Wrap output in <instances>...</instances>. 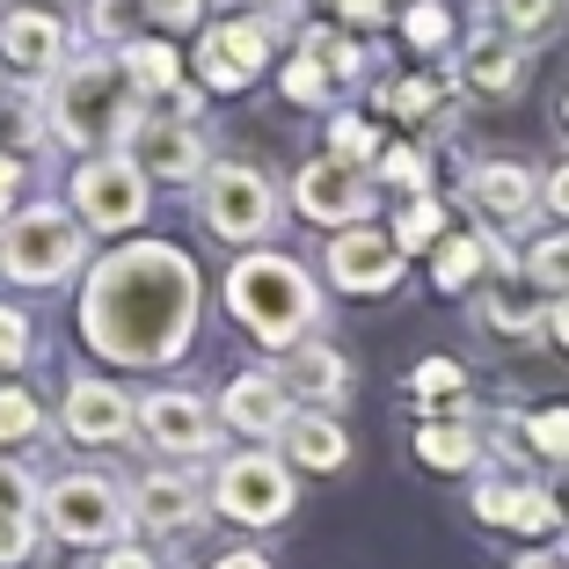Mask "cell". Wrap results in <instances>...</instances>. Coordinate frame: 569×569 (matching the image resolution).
I'll list each match as a JSON object with an SVG mask.
<instances>
[{
	"instance_id": "obj_20",
	"label": "cell",
	"mask_w": 569,
	"mask_h": 569,
	"mask_svg": "<svg viewBox=\"0 0 569 569\" xmlns=\"http://www.w3.org/2000/svg\"><path fill=\"white\" fill-rule=\"evenodd\" d=\"M284 387H292L300 402H343L351 366H343L329 343H300V351H284Z\"/></svg>"
},
{
	"instance_id": "obj_39",
	"label": "cell",
	"mask_w": 569,
	"mask_h": 569,
	"mask_svg": "<svg viewBox=\"0 0 569 569\" xmlns=\"http://www.w3.org/2000/svg\"><path fill=\"white\" fill-rule=\"evenodd\" d=\"M380 176L395 190H409V198H423V153H409V147H387L380 153Z\"/></svg>"
},
{
	"instance_id": "obj_33",
	"label": "cell",
	"mask_w": 569,
	"mask_h": 569,
	"mask_svg": "<svg viewBox=\"0 0 569 569\" xmlns=\"http://www.w3.org/2000/svg\"><path fill=\"white\" fill-rule=\"evenodd\" d=\"M37 555V519L30 511H0V569H22Z\"/></svg>"
},
{
	"instance_id": "obj_26",
	"label": "cell",
	"mask_w": 569,
	"mask_h": 569,
	"mask_svg": "<svg viewBox=\"0 0 569 569\" xmlns=\"http://www.w3.org/2000/svg\"><path fill=\"white\" fill-rule=\"evenodd\" d=\"M519 270H526V284L548 292V300H562V292H569V227H555L548 241H533Z\"/></svg>"
},
{
	"instance_id": "obj_2",
	"label": "cell",
	"mask_w": 569,
	"mask_h": 569,
	"mask_svg": "<svg viewBox=\"0 0 569 569\" xmlns=\"http://www.w3.org/2000/svg\"><path fill=\"white\" fill-rule=\"evenodd\" d=\"M227 307H234V321L249 336H263L270 351H300V336L321 315L307 270L284 263V256H249V263L227 270Z\"/></svg>"
},
{
	"instance_id": "obj_46",
	"label": "cell",
	"mask_w": 569,
	"mask_h": 569,
	"mask_svg": "<svg viewBox=\"0 0 569 569\" xmlns=\"http://www.w3.org/2000/svg\"><path fill=\"white\" fill-rule=\"evenodd\" d=\"M336 16H351V22H366V30H372V22L387 16V0H336Z\"/></svg>"
},
{
	"instance_id": "obj_12",
	"label": "cell",
	"mask_w": 569,
	"mask_h": 569,
	"mask_svg": "<svg viewBox=\"0 0 569 569\" xmlns=\"http://www.w3.org/2000/svg\"><path fill=\"white\" fill-rule=\"evenodd\" d=\"M132 168L139 176H161V183H190L204 168V147H198V132H190V118H139Z\"/></svg>"
},
{
	"instance_id": "obj_30",
	"label": "cell",
	"mask_w": 569,
	"mask_h": 569,
	"mask_svg": "<svg viewBox=\"0 0 569 569\" xmlns=\"http://www.w3.org/2000/svg\"><path fill=\"white\" fill-rule=\"evenodd\" d=\"M569 511H562V497L555 489H533V482H519V511H511V533H555Z\"/></svg>"
},
{
	"instance_id": "obj_50",
	"label": "cell",
	"mask_w": 569,
	"mask_h": 569,
	"mask_svg": "<svg viewBox=\"0 0 569 569\" xmlns=\"http://www.w3.org/2000/svg\"><path fill=\"white\" fill-rule=\"evenodd\" d=\"M212 569H270V562H263V555H219Z\"/></svg>"
},
{
	"instance_id": "obj_11",
	"label": "cell",
	"mask_w": 569,
	"mask_h": 569,
	"mask_svg": "<svg viewBox=\"0 0 569 569\" xmlns=\"http://www.w3.org/2000/svg\"><path fill=\"white\" fill-rule=\"evenodd\" d=\"M468 204L482 219H497V227H526V219L540 212V183H533V168H526V161H475Z\"/></svg>"
},
{
	"instance_id": "obj_1",
	"label": "cell",
	"mask_w": 569,
	"mask_h": 569,
	"mask_svg": "<svg viewBox=\"0 0 569 569\" xmlns=\"http://www.w3.org/2000/svg\"><path fill=\"white\" fill-rule=\"evenodd\" d=\"M81 329L118 366H161L198 329V270L168 241H132L96 270L81 300Z\"/></svg>"
},
{
	"instance_id": "obj_6",
	"label": "cell",
	"mask_w": 569,
	"mask_h": 569,
	"mask_svg": "<svg viewBox=\"0 0 569 569\" xmlns=\"http://www.w3.org/2000/svg\"><path fill=\"white\" fill-rule=\"evenodd\" d=\"M44 519L59 540H73V548H96V540H118L124 533V497L102 475H59V482L44 489Z\"/></svg>"
},
{
	"instance_id": "obj_28",
	"label": "cell",
	"mask_w": 569,
	"mask_h": 569,
	"mask_svg": "<svg viewBox=\"0 0 569 569\" xmlns=\"http://www.w3.org/2000/svg\"><path fill=\"white\" fill-rule=\"evenodd\" d=\"M409 387H417V402H431V409H460V395H468V372L452 366V358H423V366L409 372Z\"/></svg>"
},
{
	"instance_id": "obj_10",
	"label": "cell",
	"mask_w": 569,
	"mask_h": 569,
	"mask_svg": "<svg viewBox=\"0 0 569 569\" xmlns=\"http://www.w3.org/2000/svg\"><path fill=\"white\" fill-rule=\"evenodd\" d=\"M329 278L343 284V292H395V278H402V249H395V234L351 227V234L329 241Z\"/></svg>"
},
{
	"instance_id": "obj_17",
	"label": "cell",
	"mask_w": 569,
	"mask_h": 569,
	"mask_svg": "<svg viewBox=\"0 0 569 569\" xmlns=\"http://www.w3.org/2000/svg\"><path fill=\"white\" fill-rule=\"evenodd\" d=\"M67 44V22L44 16V8H16V16H0V51H8V67L22 73H44Z\"/></svg>"
},
{
	"instance_id": "obj_7",
	"label": "cell",
	"mask_w": 569,
	"mask_h": 569,
	"mask_svg": "<svg viewBox=\"0 0 569 569\" xmlns=\"http://www.w3.org/2000/svg\"><path fill=\"white\" fill-rule=\"evenodd\" d=\"M219 511L241 526H278L284 511H292V475H284V460H270V452H241V460H227L212 482Z\"/></svg>"
},
{
	"instance_id": "obj_18",
	"label": "cell",
	"mask_w": 569,
	"mask_h": 569,
	"mask_svg": "<svg viewBox=\"0 0 569 569\" xmlns=\"http://www.w3.org/2000/svg\"><path fill=\"white\" fill-rule=\"evenodd\" d=\"M67 431L88 438V446H110V438L132 431V402H124L118 387H102V380H81L67 395Z\"/></svg>"
},
{
	"instance_id": "obj_16",
	"label": "cell",
	"mask_w": 569,
	"mask_h": 569,
	"mask_svg": "<svg viewBox=\"0 0 569 569\" xmlns=\"http://www.w3.org/2000/svg\"><path fill=\"white\" fill-rule=\"evenodd\" d=\"M139 423L161 452H204L212 446V423H204V402L198 395H147L139 402Z\"/></svg>"
},
{
	"instance_id": "obj_25",
	"label": "cell",
	"mask_w": 569,
	"mask_h": 569,
	"mask_svg": "<svg viewBox=\"0 0 569 569\" xmlns=\"http://www.w3.org/2000/svg\"><path fill=\"white\" fill-rule=\"evenodd\" d=\"M124 73H132L139 96H176V88H183V59L168 44H132L124 51Z\"/></svg>"
},
{
	"instance_id": "obj_45",
	"label": "cell",
	"mask_w": 569,
	"mask_h": 569,
	"mask_svg": "<svg viewBox=\"0 0 569 569\" xmlns=\"http://www.w3.org/2000/svg\"><path fill=\"white\" fill-rule=\"evenodd\" d=\"M147 8L161 22H176V30H183V22H198V0H147Z\"/></svg>"
},
{
	"instance_id": "obj_49",
	"label": "cell",
	"mask_w": 569,
	"mask_h": 569,
	"mask_svg": "<svg viewBox=\"0 0 569 569\" xmlns=\"http://www.w3.org/2000/svg\"><path fill=\"white\" fill-rule=\"evenodd\" d=\"M16 176H22V153H8V147H0V198L16 190Z\"/></svg>"
},
{
	"instance_id": "obj_43",
	"label": "cell",
	"mask_w": 569,
	"mask_h": 569,
	"mask_svg": "<svg viewBox=\"0 0 569 569\" xmlns=\"http://www.w3.org/2000/svg\"><path fill=\"white\" fill-rule=\"evenodd\" d=\"M30 497H37L30 475H22L16 460H0V511H30Z\"/></svg>"
},
{
	"instance_id": "obj_37",
	"label": "cell",
	"mask_w": 569,
	"mask_h": 569,
	"mask_svg": "<svg viewBox=\"0 0 569 569\" xmlns=\"http://www.w3.org/2000/svg\"><path fill=\"white\" fill-rule=\"evenodd\" d=\"M37 423H44V417H37L30 395H22V387H0V446H8V438H30Z\"/></svg>"
},
{
	"instance_id": "obj_27",
	"label": "cell",
	"mask_w": 569,
	"mask_h": 569,
	"mask_svg": "<svg viewBox=\"0 0 569 569\" xmlns=\"http://www.w3.org/2000/svg\"><path fill=\"white\" fill-rule=\"evenodd\" d=\"M569 0H497V30L519 37V44H533V37H548L555 22H562Z\"/></svg>"
},
{
	"instance_id": "obj_38",
	"label": "cell",
	"mask_w": 569,
	"mask_h": 569,
	"mask_svg": "<svg viewBox=\"0 0 569 569\" xmlns=\"http://www.w3.org/2000/svg\"><path fill=\"white\" fill-rule=\"evenodd\" d=\"M284 96H292V102H321V96H329V67L300 51V59L284 67Z\"/></svg>"
},
{
	"instance_id": "obj_14",
	"label": "cell",
	"mask_w": 569,
	"mask_h": 569,
	"mask_svg": "<svg viewBox=\"0 0 569 569\" xmlns=\"http://www.w3.org/2000/svg\"><path fill=\"white\" fill-rule=\"evenodd\" d=\"M263 59H270V30H263V22H219V30L204 37V51H198V67H204V81H212V88L256 81Z\"/></svg>"
},
{
	"instance_id": "obj_22",
	"label": "cell",
	"mask_w": 569,
	"mask_h": 569,
	"mask_svg": "<svg viewBox=\"0 0 569 569\" xmlns=\"http://www.w3.org/2000/svg\"><path fill=\"white\" fill-rule=\"evenodd\" d=\"M548 292H540V284H489V300H482V321L489 329H503V336H540L548 329Z\"/></svg>"
},
{
	"instance_id": "obj_42",
	"label": "cell",
	"mask_w": 569,
	"mask_h": 569,
	"mask_svg": "<svg viewBox=\"0 0 569 569\" xmlns=\"http://www.w3.org/2000/svg\"><path fill=\"white\" fill-rule=\"evenodd\" d=\"M147 8V0H96V30L102 37H132V16Z\"/></svg>"
},
{
	"instance_id": "obj_4",
	"label": "cell",
	"mask_w": 569,
	"mask_h": 569,
	"mask_svg": "<svg viewBox=\"0 0 569 569\" xmlns=\"http://www.w3.org/2000/svg\"><path fill=\"white\" fill-rule=\"evenodd\" d=\"M73 263H81V227H73L67 212H51V204L22 212L16 227L0 234V270L16 284H59Z\"/></svg>"
},
{
	"instance_id": "obj_9",
	"label": "cell",
	"mask_w": 569,
	"mask_h": 569,
	"mask_svg": "<svg viewBox=\"0 0 569 569\" xmlns=\"http://www.w3.org/2000/svg\"><path fill=\"white\" fill-rule=\"evenodd\" d=\"M73 212H81L88 227H139V212H147V176H139L132 161H88L81 176H73Z\"/></svg>"
},
{
	"instance_id": "obj_35",
	"label": "cell",
	"mask_w": 569,
	"mask_h": 569,
	"mask_svg": "<svg viewBox=\"0 0 569 569\" xmlns=\"http://www.w3.org/2000/svg\"><path fill=\"white\" fill-rule=\"evenodd\" d=\"M329 147H336V161H343V168H366L372 153H380V139H372V124H358V118H336Z\"/></svg>"
},
{
	"instance_id": "obj_3",
	"label": "cell",
	"mask_w": 569,
	"mask_h": 569,
	"mask_svg": "<svg viewBox=\"0 0 569 569\" xmlns=\"http://www.w3.org/2000/svg\"><path fill=\"white\" fill-rule=\"evenodd\" d=\"M132 73L124 59H81L73 73H59L51 88V124L67 147H110V139H132L139 118H132Z\"/></svg>"
},
{
	"instance_id": "obj_32",
	"label": "cell",
	"mask_w": 569,
	"mask_h": 569,
	"mask_svg": "<svg viewBox=\"0 0 569 569\" xmlns=\"http://www.w3.org/2000/svg\"><path fill=\"white\" fill-rule=\"evenodd\" d=\"M526 438H533L540 460H562V468H569V409H540V417H526Z\"/></svg>"
},
{
	"instance_id": "obj_44",
	"label": "cell",
	"mask_w": 569,
	"mask_h": 569,
	"mask_svg": "<svg viewBox=\"0 0 569 569\" xmlns=\"http://www.w3.org/2000/svg\"><path fill=\"white\" fill-rule=\"evenodd\" d=\"M540 212H555V219L569 227V161L548 168V183H540Z\"/></svg>"
},
{
	"instance_id": "obj_34",
	"label": "cell",
	"mask_w": 569,
	"mask_h": 569,
	"mask_svg": "<svg viewBox=\"0 0 569 569\" xmlns=\"http://www.w3.org/2000/svg\"><path fill=\"white\" fill-rule=\"evenodd\" d=\"M438 96H446V81H431V73H423V81H395L387 88V110H395V118H431Z\"/></svg>"
},
{
	"instance_id": "obj_40",
	"label": "cell",
	"mask_w": 569,
	"mask_h": 569,
	"mask_svg": "<svg viewBox=\"0 0 569 569\" xmlns=\"http://www.w3.org/2000/svg\"><path fill=\"white\" fill-rule=\"evenodd\" d=\"M511 511H519V482H482V489H475V519L511 526Z\"/></svg>"
},
{
	"instance_id": "obj_52",
	"label": "cell",
	"mask_w": 569,
	"mask_h": 569,
	"mask_svg": "<svg viewBox=\"0 0 569 569\" xmlns=\"http://www.w3.org/2000/svg\"><path fill=\"white\" fill-rule=\"evenodd\" d=\"M555 124H562V139H569V88H562V110H555Z\"/></svg>"
},
{
	"instance_id": "obj_23",
	"label": "cell",
	"mask_w": 569,
	"mask_h": 569,
	"mask_svg": "<svg viewBox=\"0 0 569 569\" xmlns=\"http://www.w3.org/2000/svg\"><path fill=\"white\" fill-rule=\"evenodd\" d=\"M417 460L438 475H468L475 460H482V438H475V423L446 417V423H417Z\"/></svg>"
},
{
	"instance_id": "obj_41",
	"label": "cell",
	"mask_w": 569,
	"mask_h": 569,
	"mask_svg": "<svg viewBox=\"0 0 569 569\" xmlns=\"http://www.w3.org/2000/svg\"><path fill=\"white\" fill-rule=\"evenodd\" d=\"M30 358V321L16 307H0V366H22Z\"/></svg>"
},
{
	"instance_id": "obj_5",
	"label": "cell",
	"mask_w": 569,
	"mask_h": 569,
	"mask_svg": "<svg viewBox=\"0 0 569 569\" xmlns=\"http://www.w3.org/2000/svg\"><path fill=\"white\" fill-rule=\"evenodd\" d=\"M204 227H212L219 241H263L270 227H278V198H270V183L256 168L219 161L212 176H204Z\"/></svg>"
},
{
	"instance_id": "obj_21",
	"label": "cell",
	"mask_w": 569,
	"mask_h": 569,
	"mask_svg": "<svg viewBox=\"0 0 569 569\" xmlns=\"http://www.w3.org/2000/svg\"><path fill=\"white\" fill-rule=\"evenodd\" d=\"M482 263L511 270L519 256L503 249L497 234H452V241H438V263H431V270H438V284H446V292H468V284H475V270H482Z\"/></svg>"
},
{
	"instance_id": "obj_47",
	"label": "cell",
	"mask_w": 569,
	"mask_h": 569,
	"mask_svg": "<svg viewBox=\"0 0 569 569\" xmlns=\"http://www.w3.org/2000/svg\"><path fill=\"white\" fill-rule=\"evenodd\" d=\"M102 569H153V555L147 548H110V555H102Z\"/></svg>"
},
{
	"instance_id": "obj_15",
	"label": "cell",
	"mask_w": 569,
	"mask_h": 569,
	"mask_svg": "<svg viewBox=\"0 0 569 569\" xmlns=\"http://www.w3.org/2000/svg\"><path fill=\"white\" fill-rule=\"evenodd\" d=\"M526 44L519 37H503V30H482L468 51H460V81L475 88V96H519L526 88Z\"/></svg>"
},
{
	"instance_id": "obj_31",
	"label": "cell",
	"mask_w": 569,
	"mask_h": 569,
	"mask_svg": "<svg viewBox=\"0 0 569 569\" xmlns=\"http://www.w3.org/2000/svg\"><path fill=\"white\" fill-rule=\"evenodd\" d=\"M307 59H321V67H329V81H351L358 67H366V51L351 44V37H336V30H307Z\"/></svg>"
},
{
	"instance_id": "obj_29",
	"label": "cell",
	"mask_w": 569,
	"mask_h": 569,
	"mask_svg": "<svg viewBox=\"0 0 569 569\" xmlns=\"http://www.w3.org/2000/svg\"><path fill=\"white\" fill-rule=\"evenodd\" d=\"M438 234H446V204L438 198H409L402 219H395V249H438Z\"/></svg>"
},
{
	"instance_id": "obj_19",
	"label": "cell",
	"mask_w": 569,
	"mask_h": 569,
	"mask_svg": "<svg viewBox=\"0 0 569 569\" xmlns=\"http://www.w3.org/2000/svg\"><path fill=\"white\" fill-rule=\"evenodd\" d=\"M132 511L153 533H183V526H198V482H190V475H147Z\"/></svg>"
},
{
	"instance_id": "obj_13",
	"label": "cell",
	"mask_w": 569,
	"mask_h": 569,
	"mask_svg": "<svg viewBox=\"0 0 569 569\" xmlns=\"http://www.w3.org/2000/svg\"><path fill=\"white\" fill-rule=\"evenodd\" d=\"M219 409H227V423H234L241 438H284L292 431V387L270 380V372H241Z\"/></svg>"
},
{
	"instance_id": "obj_48",
	"label": "cell",
	"mask_w": 569,
	"mask_h": 569,
	"mask_svg": "<svg viewBox=\"0 0 569 569\" xmlns=\"http://www.w3.org/2000/svg\"><path fill=\"white\" fill-rule=\"evenodd\" d=\"M548 336H555V343H562V351H569V292H562V300L548 307Z\"/></svg>"
},
{
	"instance_id": "obj_8",
	"label": "cell",
	"mask_w": 569,
	"mask_h": 569,
	"mask_svg": "<svg viewBox=\"0 0 569 569\" xmlns=\"http://www.w3.org/2000/svg\"><path fill=\"white\" fill-rule=\"evenodd\" d=\"M292 204H300L315 227H343V234H351V219H366V204H372V183L329 153V161H307L300 176H292Z\"/></svg>"
},
{
	"instance_id": "obj_36",
	"label": "cell",
	"mask_w": 569,
	"mask_h": 569,
	"mask_svg": "<svg viewBox=\"0 0 569 569\" xmlns=\"http://www.w3.org/2000/svg\"><path fill=\"white\" fill-rule=\"evenodd\" d=\"M402 30H409V44H417V51H438V44H446V37H452V16H446V8H438V0H417V8H409V22H402Z\"/></svg>"
},
{
	"instance_id": "obj_24",
	"label": "cell",
	"mask_w": 569,
	"mask_h": 569,
	"mask_svg": "<svg viewBox=\"0 0 569 569\" xmlns=\"http://www.w3.org/2000/svg\"><path fill=\"white\" fill-rule=\"evenodd\" d=\"M284 452H292L300 468L329 475V468H343V460H351V438H343V423H336V417H292V431H284Z\"/></svg>"
},
{
	"instance_id": "obj_51",
	"label": "cell",
	"mask_w": 569,
	"mask_h": 569,
	"mask_svg": "<svg viewBox=\"0 0 569 569\" xmlns=\"http://www.w3.org/2000/svg\"><path fill=\"white\" fill-rule=\"evenodd\" d=\"M519 569H569V555H533V562H519Z\"/></svg>"
}]
</instances>
